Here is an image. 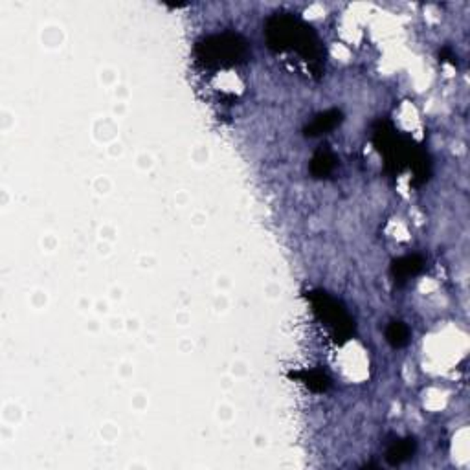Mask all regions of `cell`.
Listing matches in <instances>:
<instances>
[{"label": "cell", "mask_w": 470, "mask_h": 470, "mask_svg": "<svg viewBox=\"0 0 470 470\" xmlns=\"http://www.w3.org/2000/svg\"><path fill=\"white\" fill-rule=\"evenodd\" d=\"M268 46L278 54H296L307 65L309 74H320L323 48L316 32L292 13H276L267 21Z\"/></svg>", "instance_id": "obj_1"}, {"label": "cell", "mask_w": 470, "mask_h": 470, "mask_svg": "<svg viewBox=\"0 0 470 470\" xmlns=\"http://www.w3.org/2000/svg\"><path fill=\"white\" fill-rule=\"evenodd\" d=\"M195 54L206 66H234L248 59V44L235 33H221L201 41Z\"/></svg>", "instance_id": "obj_2"}, {"label": "cell", "mask_w": 470, "mask_h": 470, "mask_svg": "<svg viewBox=\"0 0 470 470\" xmlns=\"http://www.w3.org/2000/svg\"><path fill=\"white\" fill-rule=\"evenodd\" d=\"M312 303H314V311H316V314L320 316V320L333 331L334 338L336 340L349 338V334L353 333V322H351V318L347 316V312H345L333 298H329V296L323 294V292H316V294L312 296Z\"/></svg>", "instance_id": "obj_3"}, {"label": "cell", "mask_w": 470, "mask_h": 470, "mask_svg": "<svg viewBox=\"0 0 470 470\" xmlns=\"http://www.w3.org/2000/svg\"><path fill=\"white\" fill-rule=\"evenodd\" d=\"M422 265H425V261H422V257L419 256L400 257V259H397V261L394 263L391 274H394L395 281L402 283L406 279H410L411 276H416V274L421 272Z\"/></svg>", "instance_id": "obj_4"}, {"label": "cell", "mask_w": 470, "mask_h": 470, "mask_svg": "<svg viewBox=\"0 0 470 470\" xmlns=\"http://www.w3.org/2000/svg\"><path fill=\"white\" fill-rule=\"evenodd\" d=\"M340 121H342V112L340 110H327V112L316 116L311 125L307 127V136H318V134H325V132L333 131Z\"/></svg>", "instance_id": "obj_5"}, {"label": "cell", "mask_w": 470, "mask_h": 470, "mask_svg": "<svg viewBox=\"0 0 470 470\" xmlns=\"http://www.w3.org/2000/svg\"><path fill=\"white\" fill-rule=\"evenodd\" d=\"M413 450H416L413 439H400V441H395V443L389 447L388 452H386V460H388L389 465H400L402 461L411 458Z\"/></svg>", "instance_id": "obj_6"}, {"label": "cell", "mask_w": 470, "mask_h": 470, "mask_svg": "<svg viewBox=\"0 0 470 470\" xmlns=\"http://www.w3.org/2000/svg\"><path fill=\"white\" fill-rule=\"evenodd\" d=\"M334 165H336V159L333 156V153H329V151H318L311 162V171L312 175L318 176V178H322V176H327L329 173L334 170Z\"/></svg>", "instance_id": "obj_7"}, {"label": "cell", "mask_w": 470, "mask_h": 470, "mask_svg": "<svg viewBox=\"0 0 470 470\" xmlns=\"http://www.w3.org/2000/svg\"><path fill=\"white\" fill-rule=\"evenodd\" d=\"M386 338L394 347H405L410 340V329L402 322H391L386 329Z\"/></svg>", "instance_id": "obj_8"}, {"label": "cell", "mask_w": 470, "mask_h": 470, "mask_svg": "<svg viewBox=\"0 0 470 470\" xmlns=\"http://www.w3.org/2000/svg\"><path fill=\"white\" fill-rule=\"evenodd\" d=\"M307 386L314 391H325L329 388V378L322 371H311L305 375Z\"/></svg>", "instance_id": "obj_9"}]
</instances>
